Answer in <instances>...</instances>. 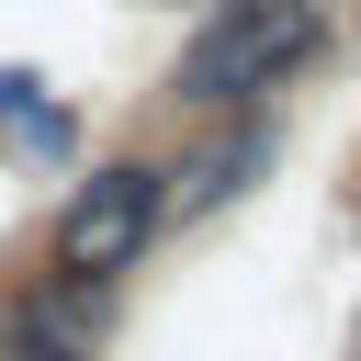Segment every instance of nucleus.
<instances>
[{"label": "nucleus", "mask_w": 361, "mask_h": 361, "mask_svg": "<svg viewBox=\"0 0 361 361\" xmlns=\"http://www.w3.org/2000/svg\"><path fill=\"white\" fill-rule=\"evenodd\" d=\"M90 338H102V305H90V282H45V293H23V305H11V327H0V361H90Z\"/></svg>", "instance_id": "7ed1b4c3"}, {"label": "nucleus", "mask_w": 361, "mask_h": 361, "mask_svg": "<svg viewBox=\"0 0 361 361\" xmlns=\"http://www.w3.org/2000/svg\"><path fill=\"white\" fill-rule=\"evenodd\" d=\"M34 90H45V79H0V147H34V158H45V147H56L68 124H56V113H45Z\"/></svg>", "instance_id": "20e7f679"}, {"label": "nucleus", "mask_w": 361, "mask_h": 361, "mask_svg": "<svg viewBox=\"0 0 361 361\" xmlns=\"http://www.w3.org/2000/svg\"><path fill=\"white\" fill-rule=\"evenodd\" d=\"M316 45V0H214L203 34L180 45V102H259L293 79Z\"/></svg>", "instance_id": "f257e3e1"}, {"label": "nucleus", "mask_w": 361, "mask_h": 361, "mask_svg": "<svg viewBox=\"0 0 361 361\" xmlns=\"http://www.w3.org/2000/svg\"><path fill=\"white\" fill-rule=\"evenodd\" d=\"M158 203H169L158 169H135V158H124V169H90V180L68 192V214H56V271H68V282H113V271L158 237Z\"/></svg>", "instance_id": "f03ea898"}]
</instances>
